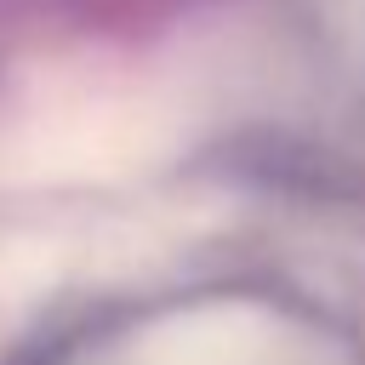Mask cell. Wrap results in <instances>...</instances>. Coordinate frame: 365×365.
<instances>
[{
	"label": "cell",
	"mask_w": 365,
	"mask_h": 365,
	"mask_svg": "<svg viewBox=\"0 0 365 365\" xmlns=\"http://www.w3.org/2000/svg\"><path fill=\"white\" fill-rule=\"evenodd\" d=\"M177 131V103L131 68H34L0 97V188L114 182L171 154Z\"/></svg>",
	"instance_id": "1"
},
{
	"label": "cell",
	"mask_w": 365,
	"mask_h": 365,
	"mask_svg": "<svg viewBox=\"0 0 365 365\" xmlns=\"http://www.w3.org/2000/svg\"><path fill=\"white\" fill-rule=\"evenodd\" d=\"M120 365H319L308 336L262 302H194L143 325Z\"/></svg>",
	"instance_id": "2"
}]
</instances>
